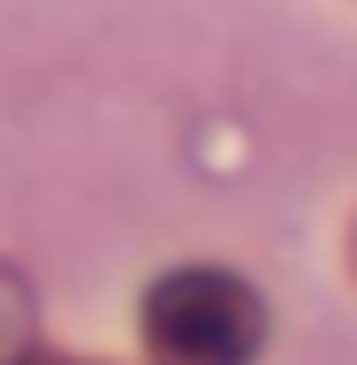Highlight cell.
<instances>
[{
    "mask_svg": "<svg viewBox=\"0 0 357 365\" xmlns=\"http://www.w3.org/2000/svg\"><path fill=\"white\" fill-rule=\"evenodd\" d=\"M152 342L175 365H244L259 342V304L228 274H175L152 297Z\"/></svg>",
    "mask_w": 357,
    "mask_h": 365,
    "instance_id": "6da1fadb",
    "label": "cell"
}]
</instances>
